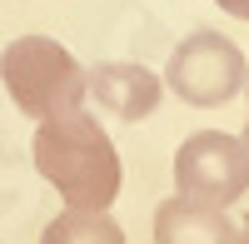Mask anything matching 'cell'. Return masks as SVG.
I'll return each mask as SVG.
<instances>
[{"label": "cell", "mask_w": 249, "mask_h": 244, "mask_svg": "<svg viewBox=\"0 0 249 244\" xmlns=\"http://www.w3.org/2000/svg\"><path fill=\"white\" fill-rule=\"evenodd\" d=\"M155 244H239V225L219 205L175 194L155 214Z\"/></svg>", "instance_id": "cell-6"}, {"label": "cell", "mask_w": 249, "mask_h": 244, "mask_svg": "<svg viewBox=\"0 0 249 244\" xmlns=\"http://www.w3.org/2000/svg\"><path fill=\"white\" fill-rule=\"evenodd\" d=\"M90 95L100 100V110H110L115 120H144L155 115L160 105V75H150L144 65H135V60H105V65H95L85 75Z\"/></svg>", "instance_id": "cell-5"}, {"label": "cell", "mask_w": 249, "mask_h": 244, "mask_svg": "<svg viewBox=\"0 0 249 244\" xmlns=\"http://www.w3.org/2000/svg\"><path fill=\"white\" fill-rule=\"evenodd\" d=\"M175 185L190 199L230 209L234 199L249 194V145L234 135H219V130L190 135L175 155Z\"/></svg>", "instance_id": "cell-4"}, {"label": "cell", "mask_w": 249, "mask_h": 244, "mask_svg": "<svg viewBox=\"0 0 249 244\" xmlns=\"http://www.w3.org/2000/svg\"><path fill=\"white\" fill-rule=\"evenodd\" d=\"M164 80L170 90L184 100V105H199V110H214L224 100H234L249 85V65L234 40H224L214 30H195L190 40H179L170 65H164Z\"/></svg>", "instance_id": "cell-3"}, {"label": "cell", "mask_w": 249, "mask_h": 244, "mask_svg": "<svg viewBox=\"0 0 249 244\" xmlns=\"http://www.w3.org/2000/svg\"><path fill=\"white\" fill-rule=\"evenodd\" d=\"M0 80H5V95L15 100V110L30 115V120H50V115L80 110V100L90 95L80 60L50 35L10 40L5 55H0Z\"/></svg>", "instance_id": "cell-2"}, {"label": "cell", "mask_w": 249, "mask_h": 244, "mask_svg": "<svg viewBox=\"0 0 249 244\" xmlns=\"http://www.w3.org/2000/svg\"><path fill=\"white\" fill-rule=\"evenodd\" d=\"M239 244H249V219H244V225H239Z\"/></svg>", "instance_id": "cell-9"}, {"label": "cell", "mask_w": 249, "mask_h": 244, "mask_svg": "<svg viewBox=\"0 0 249 244\" xmlns=\"http://www.w3.org/2000/svg\"><path fill=\"white\" fill-rule=\"evenodd\" d=\"M40 244H124V229L110 219V209H85V205H70L65 214H55Z\"/></svg>", "instance_id": "cell-7"}, {"label": "cell", "mask_w": 249, "mask_h": 244, "mask_svg": "<svg viewBox=\"0 0 249 244\" xmlns=\"http://www.w3.org/2000/svg\"><path fill=\"white\" fill-rule=\"evenodd\" d=\"M244 90H249V85H244ZM244 145H249V120H244Z\"/></svg>", "instance_id": "cell-10"}, {"label": "cell", "mask_w": 249, "mask_h": 244, "mask_svg": "<svg viewBox=\"0 0 249 244\" xmlns=\"http://www.w3.org/2000/svg\"><path fill=\"white\" fill-rule=\"evenodd\" d=\"M219 10H230L234 20H249V0H214Z\"/></svg>", "instance_id": "cell-8"}, {"label": "cell", "mask_w": 249, "mask_h": 244, "mask_svg": "<svg viewBox=\"0 0 249 244\" xmlns=\"http://www.w3.org/2000/svg\"><path fill=\"white\" fill-rule=\"evenodd\" d=\"M35 170L60 190L65 205H85V209H110L120 194V155L115 139L100 130V120L85 110H65L40 120L35 130Z\"/></svg>", "instance_id": "cell-1"}]
</instances>
